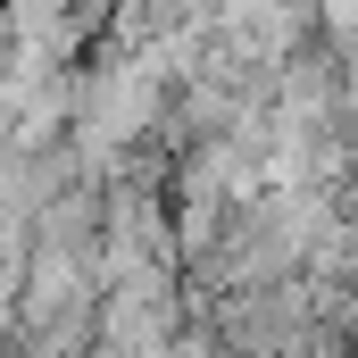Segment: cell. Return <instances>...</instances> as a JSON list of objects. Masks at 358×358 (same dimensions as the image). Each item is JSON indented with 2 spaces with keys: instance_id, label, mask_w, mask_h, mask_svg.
<instances>
[]
</instances>
